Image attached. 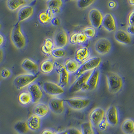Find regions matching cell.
Wrapping results in <instances>:
<instances>
[{
	"mask_svg": "<svg viewBox=\"0 0 134 134\" xmlns=\"http://www.w3.org/2000/svg\"><path fill=\"white\" fill-rule=\"evenodd\" d=\"M72 109L76 110H81L86 108L90 103V99L83 98H73L64 99Z\"/></svg>",
	"mask_w": 134,
	"mask_h": 134,
	"instance_id": "5b68a950",
	"label": "cell"
},
{
	"mask_svg": "<svg viewBox=\"0 0 134 134\" xmlns=\"http://www.w3.org/2000/svg\"><path fill=\"white\" fill-rule=\"evenodd\" d=\"M101 26L110 32H114L116 29L115 19L110 14H106L104 16Z\"/></svg>",
	"mask_w": 134,
	"mask_h": 134,
	"instance_id": "ac0fdd59",
	"label": "cell"
},
{
	"mask_svg": "<svg viewBox=\"0 0 134 134\" xmlns=\"http://www.w3.org/2000/svg\"><path fill=\"white\" fill-rule=\"evenodd\" d=\"M54 41L55 48H63L67 45L69 41L68 36L66 32L63 30L58 31L55 34Z\"/></svg>",
	"mask_w": 134,
	"mask_h": 134,
	"instance_id": "9a60e30c",
	"label": "cell"
},
{
	"mask_svg": "<svg viewBox=\"0 0 134 134\" xmlns=\"http://www.w3.org/2000/svg\"><path fill=\"white\" fill-rule=\"evenodd\" d=\"M94 2V1L91 0H79L77 2V6L80 9H85L90 5Z\"/></svg>",
	"mask_w": 134,
	"mask_h": 134,
	"instance_id": "d590c367",
	"label": "cell"
},
{
	"mask_svg": "<svg viewBox=\"0 0 134 134\" xmlns=\"http://www.w3.org/2000/svg\"><path fill=\"white\" fill-rule=\"evenodd\" d=\"M19 103L23 105H27L32 103L30 93L28 91L21 92L18 96Z\"/></svg>",
	"mask_w": 134,
	"mask_h": 134,
	"instance_id": "4dcf8cb0",
	"label": "cell"
},
{
	"mask_svg": "<svg viewBox=\"0 0 134 134\" xmlns=\"http://www.w3.org/2000/svg\"><path fill=\"white\" fill-rule=\"evenodd\" d=\"M11 39L13 45L17 49H23L26 46V39L19 22L15 24L13 28Z\"/></svg>",
	"mask_w": 134,
	"mask_h": 134,
	"instance_id": "7a4b0ae2",
	"label": "cell"
},
{
	"mask_svg": "<svg viewBox=\"0 0 134 134\" xmlns=\"http://www.w3.org/2000/svg\"><path fill=\"white\" fill-rule=\"evenodd\" d=\"M27 122L30 130L36 131L41 128V118L34 114H33L29 116Z\"/></svg>",
	"mask_w": 134,
	"mask_h": 134,
	"instance_id": "44dd1931",
	"label": "cell"
},
{
	"mask_svg": "<svg viewBox=\"0 0 134 134\" xmlns=\"http://www.w3.org/2000/svg\"><path fill=\"white\" fill-rule=\"evenodd\" d=\"M87 37L85 35L83 32H79L77 33V43L78 44H83L87 40Z\"/></svg>",
	"mask_w": 134,
	"mask_h": 134,
	"instance_id": "74e56055",
	"label": "cell"
},
{
	"mask_svg": "<svg viewBox=\"0 0 134 134\" xmlns=\"http://www.w3.org/2000/svg\"><path fill=\"white\" fill-rule=\"evenodd\" d=\"M91 73V71H88L77 77L70 86L69 92L70 93H75L82 91L83 86L87 83L88 79Z\"/></svg>",
	"mask_w": 134,
	"mask_h": 134,
	"instance_id": "ba28073f",
	"label": "cell"
},
{
	"mask_svg": "<svg viewBox=\"0 0 134 134\" xmlns=\"http://www.w3.org/2000/svg\"><path fill=\"white\" fill-rule=\"evenodd\" d=\"M21 67L26 72L33 75L38 74L39 67L37 63L30 59H25L21 63Z\"/></svg>",
	"mask_w": 134,
	"mask_h": 134,
	"instance_id": "e0dca14e",
	"label": "cell"
},
{
	"mask_svg": "<svg viewBox=\"0 0 134 134\" xmlns=\"http://www.w3.org/2000/svg\"><path fill=\"white\" fill-rule=\"evenodd\" d=\"M67 134H82L81 131L77 128H70L66 130Z\"/></svg>",
	"mask_w": 134,
	"mask_h": 134,
	"instance_id": "ab89813d",
	"label": "cell"
},
{
	"mask_svg": "<svg viewBox=\"0 0 134 134\" xmlns=\"http://www.w3.org/2000/svg\"><path fill=\"white\" fill-rule=\"evenodd\" d=\"M87 38H91L95 36L96 34V31L93 27H87L84 29L82 32Z\"/></svg>",
	"mask_w": 134,
	"mask_h": 134,
	"instance_id": "e575fe53",
	"label": "cell"
},
{
	"mask_svg": "<svg viewBox=\"0 0 134 134\" xmlns=\"http://www.w3.org/2000/svg\"><path fill=\"white\" fill-rule=\"evenodd\" d=\"M55 17V14L51 11L47 9L45 11L40 13L38 16L39 22L43 25L47 24L50 22L51 20Z\"/></svg>",
	"mask_w": 134,
	"mask_h": 134,
	"instance_id": "484cf974",
	"label": "cell"
},
{
	"mask_svg": "<svg viewBox=\"0 0 134 134\" xmlns=\"http://www.w3.org/2000/svg\"><path fill=\"white\" fill-rule=\"evenodd\" d=\"M99 77V71L97 69L94 70L88 78L86 84L89 87V90L92 91L95 90L98 85Z\"/></svg>",
	"mask_w": 134,
	"mask_h": 134,
	"instance_id": "7402d4cb",
	"label": "cell"
},
{
	"mask_svg": "<svg viewBox=\"0 0 134 134\" xmlns=\"http://www.w3.org/2000/svg\"><path fill=\"white\" fill-rule=\"evenodd\" d=\"M44 92L51 97L61 95L64 92V90L60 85L51 81H45L43 86Z\"/></svg>",
	"mask_w": 134,
	"mask_h": 134,
	"instance_id": "52a82bcc",
	"label": "cell"
},
{
	"mask_svg": "<svg viewBox=\"0 0 134 134\" xmlns=\"http://www.w3.org/2000/svg\"><path fill=\"white\" fill-rule=\"evenodd\" d=\"M128 3L132 5V6H134V0H129L128 1Z\"/></svg>",
	"mask_w": 134,
	"mask_h": 134,
	"instance_id": "f907efd6",
	"label": "cell"
},
{
	"mask_svg": "<svg viewBox=\"0 0 134 134\" xmlns=\"http://www.w3.org/2000/svg\"><path fill=\"white\" fill-rule=\"evenodd\" d=\"M55 68L59 76V85L61 87L66 86L69 81V73L67 71L65 66L59 62H55Z\"/></svg>",
	"mask_w": 134,
	"mask_h": 134,
	"instance_id": "8992f818",
	"label": "cell"
},
{
	"mask_svg": "<svg viewBox=\"0 0 134 134\" xmlns=\"http://www.w3.org/2000/svg\"><path fill=\"white\" fill-rule=\"evenodd\" d=\"M116 4L114 1H111L109 3V6L111 8H115L116 7Z\"/></svg>",
	"mask_w": 134,
	"mask_h": 134,
	"instance_id": "7dc6e473",
	"label": "cell"
},
{
	"mask_svg": "<svg viewBox=\"0 0 134 134\" xmlns=\"http://www.w3.org/2000/svg\"><path fill=\"white\" fill-rule=\"evenodd\" d=\"M81 132L82 134H95L93 127L90 122H85L81 124Z\"/></svg>",
	"mask_w": 134,
	"mask_h": 134,
	"instance_id": "d6a6232c",
	"label": "cell"
},
{
	"mask_svg": "<svg viewBox=\"0 0 134 134\" xmlns=\"http://www.w3.org/2000/svg\"><path fill=\"white\" fill-rule=\"evenodd\" d=\"M1 27H2V25L1 24V23H0V29H1Z\"/></svg>",
	"mask_w": 134,
	"mask_h": 134,
	"instance_id": "f5cc1de1",
	"label": "cell"
},
{
	"mask_svg": "<svg viewBox=\"0 0 134 134\" xmlns=\"http://www.w3.org/2000/svg\"><path fill=\"white\" fill-rule=\"evenodd\" d=\"M55 48L54 41L50 38H47L44 41L43 44L41 49L44 54L50 56L51 55L52 51Z\"/></svg>",
	"mask_w": 134,
	"mask_h": 134,
	"instance_id": "cb8c5ba5",
	"label": "cell"
},
{
	"mask_svg": "<svg viewBox=\"0 0 134 134\" xmlns=\"http://www.w3.org/2000/svg\"><path fill=\"white\" fill-rule=\"evenodd\" d=\"M50 22H51V24L55 26H58L60 25V23H61L60 20L58 17H55V16L53 17V19L51 20Z\"/></svg>",
	"mask_w": 134,
	"mask_h": 134,
	"instance_id": "7bdbcfd3",
	"label": "cell"
},
{
	"mask_svg": "<svg viewBox=\"0 0 134 134\" xmlns=\"http://www.w3.org/2000/svg\"><path fill=\"white\" fill-rule=\"evenodd\" d=\"M105 115L104 110L101 108H96L92 110L89 114V122L93 127L98 126V124L104 120Z\"/></svg>",
	"mask_w": 134,
	"mask_h": 134,
	"instance_id": "7c38bea8",
	"label": "cell"
},
{
	"mask_svg": "<svg viewBox=\"0 0 134 134\" xmlns=\"http://www.w3.org/2000/svg\"><path fill=\"white\" fill-rule=\"evenodd\" d=\"M38 74L33 75L29 73L18 75L14 80L15 87L18 90H22L33 83L38 78Z\"/></svg>",
	"mask_w": 134,
	"mask_h": 134,
	"instance_id": "3957f363",
	"label": "cell"
},
{
	"mask_svg": "<svg viewBox=\"0 0 134 134\" xmlns=\"http://www.w3.org/2000/svg\"><path fill=\"white\" fill-rule=\"evenodd\" d=\"M28 91L30 93L32 103L37 104L43 97V91L39 85L35 83H33L28 86Z\"/></svg>",
	"mask_w": 134,
	"mask_h": 134,
	"instance_id": "5bb4252c",
	"label": "cell"
},
{
	"mask_svg": "<svg viewBox=\"0 0 134 134\" xmlns=\"http://www.w3.org/2000/svg\"><path fill=\"white\" fill-rule=\"evenodd\" d=\"M34 13V8L30 5H25L21 7L17 13L18 22H21L30 18Z\"/></svg>",
	"mask_w": 134,
	"mask_h": 134,
	"instance_id": "2e32d148",
	"label": "cell"
},
{
	"mask_svg": "<svg viewBox=\"0 0 134 134\" xmlns=\"http://www.w3.org/2000/svg\"><path fill=\"white\" fill-rule=\"evenodd\" d=\"M66 55V51L61 48H55L51 53V55L55 58H61L64 57Z\"/></svg>",
	"mask_w": 134,
	"mask_h": 134,
	"instance_id": "836d02e7",
	"label": "cell"
},
{
	"mask_svg": "<svg viewBox=\"0 0 134 134\" xmlns=\"http://www.w3.org/2000/svg\"><path fill=\"white\" fill-rule=\"evenodd\" d=\"M64 99L60 98L54 97L49 100V110L55 114H61L65 110Z\"/></svg>",
	"mask_w": 134,
	"mask_h": 134,
	"instance_id": "8fae6325",
	"label": "cell"
},
{
	"mask_svg": "<svg viewBox=\"0 0 134 134\" xmlns=\"http://www.w3.org/2000/svg\"><path fill=\"white\" fill-rule=\"evenodd\" d=\"M15 130L20 134H25L30 130L27 122L24 121H20L17 122L14 125Z\"/></svg>",
	"mask_w": 134,
	"mask_h": 134,
	"instance_id": "1f68e13d",
	"label": "cell"
},
{
	"mask_svg": "<svg viewBox=\"0 0 134 134\" xmlns=\"http://www.w3.org/2000/svg\"><path fill=\"white\" fill-rule=\"evenodd\" d=\"M101 62V59L99 57H94L90 58L84 62L81 66L76 73V77H78L88 71L95 70L97 68Z\"/></svg>",
	"mask_w": 134,
	"mask_h": 134,
	"instance_id": "277c9868",
	"label": "cell"
},
{
	"mask_svg": "<svg viewBox=\"0 0 134 134\" xmlns=\"http://www.w3.org/2000/svg\"><path fill=\"white\" fill-rule=\"evenodd\" d=\"M128 23L130 26H134V10L128 15Z\"/></svg>",
	"mask_w": 134,
	"mask_h": 134,
	"instance_id": "b9f144b4",
	"label": "cell"
},
{
	"mask_svg": "<svg viewBox=\"0 0 134 134\" xmlns=\"http://www.w3.org/2000/svg\"><path fill=\"white\" fill-rule=\"evenodd\" d=\"M57 133H56V132H55L52 130L46 129H44V130H43L41 134H57Z\"/></svg>",
	"mask_w": 134,
	"mask_h": 134,
	"instance_id": "ee69618b",
	"label": "cell"
},
{
	"mask_svg": "<svg viewBox=\"0 0 134 134\" xmlns=\"http://www.w3.org/2000/svg\"><path fill=\"white\" fill-rule=\"evenodd\" d=\"M128 34L134 35V26L129 25L127 28V32Z\"/></svg>",
	"mask_w": 134,
	"mask_h": 134,
	"instance_id": "f6af8a7d",
	"label": "cell"
},
{
	"mask_svg": "<svg viewBox=\"0 0 134 134\" xmlns=\"http://www.w3.org/2000/svg\"><path fill=\"white\" fill-rule=\"evenodd\" d=\"M94 48L96 52L100 55L107 54L111 48V44L110 40L105 38H101L96 41Z\"/></svg>",
	"mask_w": 134,
	"mask_h": 134,
	"instance_id": "9c48e42d",
	"label": "cell"
},
{
	"mask_svg": "<svg viewBox=\"0 0 134 134\" xmlns=\"http://www.w3.org/2000/svg\"><path fill=\"white\" fill-rule=\"evenodd\" d=\"M55 68V62L51 59H48L43 61L40 65V70L44 74L51 73Z\"/></svg>",
	"mask_w": 134,
	"mask_h": 134,
	"instance_id": "4316f807",
	"label": "cell"
},
{
	"mask_svg": "<svg viewBox=\"0 0 134 134\" xmlns=\"http://www.w3.org/2000/svg\"><path fill=\"white\" fill-rule=\"evenodd\" d=\"M49 111V105L44 103H37L33 109V114L42 118L47 116Z\"/></svg>",
	"mask_w": 134,
	"mask_h": 134,
	"instance_id": "ffe728a7",
	"label": "cell"
},
{
	"mask_svg": "<svg viewBox=\"0 0 134 134\" xmlns=\"http://www.w3.org/2000/svg\"><path fill=\"white\" fill-rule=\"evenodd\" d=\"M0 75L3 79H6L10 76V75H11V72L8 68H4L1 70Z\"/></svg>",
	"mask_w": 134,
	"mask_h": 134,
	"instance_id": "8d00e7d4",
	"label": "cell"
},
{
	"mask_svg": "<svg viewBox=\"0 0 134 134\" xmlns=\"http://www.w3.org/2000/svg\"><path fill=\"white\" fill-rule=\"evenodd\" d=\"M27 2L25 0H9L6 2L7 8L11 11H15L24 6Z\"/></svg>",
	"mask_w": 134,
	"mask_h": 134,
	"instance_id": "83f0119b",
	"label": "cell"
},
{
	"mask_svg": "<svg viewBox=\"0 0 134 134\" xmlns=\"http://www.w3.org/2000/svg\"><path fill=\"white\" fill-rule=\"evenodd\" d=\"M108 90L111 93H116L122 89L123 82L122 77L117 73L109 72L106 75Z\"/></svg>",
	"mask_w": 134,
	"mask_h": 134,
	"instance_id": "6da1fadb",
	"label": "cell"
},
{
	"mask_svg": "<svg viewBox=\"0 0 134 134\" xmlns=\"http://www.w3.org/2000/svg\"><path fill=\"white\" fill-rule=\"evenodd\" d=\"M47 5L48 9L51 11L55 14L61 12L63 2L61 0H50L47 1Z\"/></svg>",
	"mask_w": 134,
	"mask_h": 134,
	"instance_id": "f1b7e54d",
	"label": "cell"
},
{
	"mask_svg": "<svg viewBox=\"0 0 134 134\" xmlns=\"http://www.w3.org/2000/svg\"><path fill=\"white\" fill-rule=\"evenodd\" d=\"M4 58V51L0 48V63L2 62Z\"/></svg>",
	"mask_w": 134,
	"mask_h": 134,
	"instance_id": "bcb514c9",
	"label": "cell"
},
{
	"mask_svg": "<svg viewBox=\"0 0 134 134\" xmlns=\"http://www.w3.org/2000/svg\"><path fill=\"white\" fill-rule=\"evenodd\" d=\"M105 120L109 123L110 126L115 127L119 122L118 112L116 106L111 105L109 107L105 113Z\"/></svg>",
	"mask_w": 134,
	"mask_h": 134,
	"instance_id": "30bf717a",
	"label": "cell"
},
{
	"mask_svg": "<svg viewBox=\"0 0 134 134\" xmlns=\"http://www.w3.org/2000/svg\"><path fill=\"white\" fill-rule=\"evenodd\" d=\"M121 130L124 134H134V120L131 119L125 120L121 125Z\"/></svg>",
	"mask_w": 134,
	"mask_h": 134,
	"instance_id": "d4e9b609",
	"label": "cell"
},
{
	"mask_svg": "<svg viewBox=\"0 0 134 134\" xmlns=\"http://www.w3.org/2000/svg\"><path fill=\"white\" fill-rule=\"evenodd\" d=\"M77 36V33H73L70 36V39H69V41L71 44H73V45H76V44H78Z\"/></svg>",
	"mask_w": 134,
	"mask_h": 134,
	"instance_id": "60d3db41",
	"label": "cell"
},
{
	"mask_svg": "<svg viewBox=\"0 0 134 134\" xmlns=\"http://www.w3.org/2000/svg\"><path fill=\"white\" fill-rule=\"evenodd\" d=\"M115 38L116 41L122 44L128 45L131 42V38L130 34L122 30L116 31L115 34Z\"/></svg>",
	"mask_w": 134,
	"mask_h": 134,
	"instance_id": "d6986e66",
	"label": "cell"
},
{
	"mask_svg": "<svg viewBox=\"0 0 134 134\" xmlns=\"http://www.w3.org/2000/svg\"><path fill=\"white\" fill-rule=\"evenodd\" d=\"M64 66L69 73H76L80 67L78 62L71 58L66 60Z\"/></svg>",
	"mask_w": 134,
	"mask_h": 134,
	"instance_id": "f546056e",
	"label": "cell"
},
{
	"mask_svg": "<svg viewBox=\"0 0 134 134\" xmlns=\"http://www.w3.org/2000/svg\"><path fill=\"white\" fill-rule=\"evenodd\" d=\"M89 18L92 27L98 29L101 26L104 16L96 9H91L89 14Z\"/></svg>",
	"mask_w": 134,
	"mask_h": 134,
	"instance_id": "4fadbf2b",
	"label": "cell"
},
{
	"mask_svg": "<svg viewBox=\"0 0 134 134\" xmlns=\"http://www.w3.org/2000/svg\"><path fill=\"white\" fill-rule=\"evenodd\" d=\"M57 134H67V132H66V131H63V132L58 133Z\"/></svg>",
	"mask_w": 134,
	"mask_h": 134,
	"instance_id": "816d5d0a",
	"label": "cell"
},
{
	"mask_svg": "<svg viewBox=\"0 0 134 134\" xmlns=\"http://www.w3.org/2000/svg\"><path fill=\"white\" fill-rule=\"evenodd\" d=\"M4 42V38L3 36L0 34V47L2 46V45Z\"/></svg>",
	"mask_w": 134,
	"mask_h": 134,
	"instance_id": "c3c4849f",
	"label": "cell"
},
{
	"mask_svg": "<svg viewBox=\"0 0 134 134\" xmlns=\"http://www.w3.org/2000/svg\"><path fill=\"white\" fill-rule=\"evenodd\" d=\"M89 90V87L88 85L86 83L85 85H84L82 88V91H87Z\"/></svg>",
	"mask_w": 134,
	"mask_h": 134,
	"instance_id": "681fc988",
	"label": "cell"
},
{
	"mask_svg": "<svg viewBox=\"0 0 134 134\" xmlns=\"http://www.w3.org/2000/svg\"><path fill=\"white\" fill-rule=\"evenodd\" d=\"M90 55V52L86 47H83L77 50L75 52V58L77 62H82L86 60Z\"/></svg>",
	"mask_w": 134,
	"mask_h": 134,
	"instance_id": "603a6c76",
	"label": "cell"
},
{
	"mask_svg": "<svg viewBox=\"0 0 134 134\" xmlns=\"http://www.w3.org/2000/svg\"><path fill=\"white\" fill-rule=\"evenodd\" d=\"M109 126L110 125L109 123L105 120V119H104L98 124L97 127L100 131H104L107 129Z\"/></svg>",
	"mask_w": 134,
	"mask_h": 134,
	"instance_id": "f35d334b",
	"label": "cell"
}]
</instances>
